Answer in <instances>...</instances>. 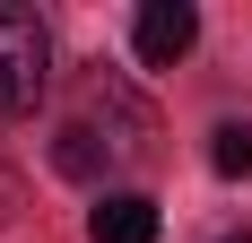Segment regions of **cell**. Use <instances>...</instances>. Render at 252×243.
I'll list each match as a JSON object with an SVG mask.
<instances>
[{
	"mask_svg": "<svg viewBox=\"0 0 252 243\" xmlns=\"http://www.w3.org/2000/svg\"><path fill=\"white\" fill-rule=\"evenodd\" d=\"M44 78H52V35H44V18L18 9V0H0V122H9V113H35Z\"/></svg>",
	"mask_w": 252,
	"mask_h": 243,
	"instance_id": "1",
	"label": "cell"
},
{
	"mask_svg": "<svg viewBox=\"0 0 252 243\" xmlns=\"http://www.w3.org/2000/svg\"><path fill=\"white\" fill-rule=\"evenodd\" d=\"M191 44H200V18H191V0H148V9H139V26H130V52H139L148 70H174Z\"/></svg>",
	"mask_w": 252,
	"mask_h": 243,
	"instance_id": "2",
	"label": "cell"
},
{
	"mask_svg": "<svg viewBox=\"0 0 252 243\" xmlns=\"http://www.w3.org/2000/svg\"><path fill=\"white\" fill-rule=\"evenodd\" d=\"M87 235H96V243H157V200H139V191H104L96 217H87Z\"/></svg>",
	"mask_w": 252,
	"mask_h": 243,
	"instance_id": "3",
	"label": "cell"
},
{
	"mask_svg": "<svg viewBox=\"0 0 252 243\" xmlns=\"http://www.w3.org/2000/svg\"><path fill=\"white\" fill-rule=\"evenodd\" d=\"M209 165L226 174V182H244L252 174V122H218L209 130Z\"/></svg>",
	"mask_w": 252,
	"mask_h": 243,
	"instance_id": "4",
	"label": "cell"
},
{
	"mask_svg": "<svg viewBox=\"0 0 252 243\" xmlns=\"http://www.w3.org/2000/svg\"><path fill=\"white\" fill-rule=\"evenodd\" d=\"M9 209H18V182H9V174H0V217H9Z\"/></svg>",
	"mask_w": 252,
	"mask_h": 243,
	"instance_id": "5",
	"label": "cell"
},
{
	"mask_svg": "<svg viewBox=\"0 0 252 243\" xmlns=\"http://www.w3.org/2000/svg\"><path fill=\"white\" fill-rule=\"evenodd\" d=\"M244 243H252V235H244Z\"/></svg>",
	"mask_w": 252,
	"mask_h": 243,
	"instance_id": "6",
	"label": "cell"
}]
</instances>
